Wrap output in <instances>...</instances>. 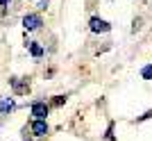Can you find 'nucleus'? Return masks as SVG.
Instances as JSON below:
<instances>
[{
	"mask_svg": "<svg viewBox=\"0 0 152 141\" xmlns=\"http://www.w3.org/2000/svg\"><path fill=\"white\" fill-rule=\"evenodd\" d=\"M32 116H34V121H45V116H48V105L43 100H37V103L32 105Z\"/></svg>",
	"mask_w": 152,
	"mask_h": 141,
	"instance_id": "1",
	"label": "nucleus"
},
{
	"mask_svg": "<svg viewBox=\"0 0 152 141\" xmlns=\"http://www.w3.org/2000/svg\"><path fill=\"white\" fill-rule=\"evenodd\" d=\"M91 32H109L111 30V25H109L107 21H102V18H98V16H93L91 18Z\"/></svg>",
	"mask_w": 152,
	"mask_h": 141,
	"instance_id": "2",
	"label": "nucleus"
},
{
	"mask_svg": "<svg viewBox=\"0 0 152 141\" xmlns=\"http://www.w3.org/2000/svg\"><path fill=\"white\" fill-rule=\"evenodd\" d=\"M39 25H41V16L39 14H27L25 18H23V27L25 30H37Z\"/></svg>",
	"mask_w": 152,
	"mask_h": 141,
	"instance_id": "3",
	"label": "nucleus"
},
{
	"mask_svg": "<svg viewBox=\"0 0 152 141\" xmlns=\"http://www.w3.org/2000/svg\"><path fill=\"white\" fill-rule=\"evenodd\" d=\"M9 82H12V87H14V91H16V93H27V91H30V82H27V80L12 77Z\"/></svg>",
	"mask_w": 152,
	"mask_h": 141,
	"instance_id": "4",
	"label": "nucleus"
},
{
	"mask_svg": "<svg viewBox=\"0 0 152 141\" xmlns=\"http://www.w3.org/2000/svg\"><path fill=\"white\" fill-rule=\"evenodd\" d=\"M30 130L37 137H45V134H48V123H45V121H32Z\"/></svg>",
	"mask_w": 152,
	"mask_h": 141,
	"instance_id": "5",
	"label": "nucleus"
},
{
	"mask_svg": "<svg viewBox=\"0 0 152 141\" xmlns=\"http://www.w3.org/2000/svg\"><path fill=\"white\" fill-rule=\"evenodd\" d=\"M12 109H14V103L9 98H2V100H0V114H9Z\"/></svg>",
	"mask_w": 152,
	"mask_h": 141,
	"instance_id": "6",
	"label": "nucleus"
},
{
	"mask_svg": "<svg viewBox=\"0 0 152 141\" xmlns=\"http://www.w3.org/2000/svg\"><path fill=\"white\" fill-rule=\"evenodd\" d=\"M30 52L34 55V57H41V55H43V48H41L39 43H30Z\"/></svg>",
	"mask_w": 152,
	"mask_h": 141,
	"instance_id": "7",
	"label": "nucleus"
},
{
	"mask_svg": "<svg viewBox=\"0 0 152 141\" xmlns=\"http://www.w3.org/2000/svg\"><path fill=\"white\" fill-rule=\"evenodd\" d=\"M141 75H143V80H152V64H148L145 68L141 70Z\"/></svg>",
	"mask_w": 152,
	"mask_h": 141,
	"instance_id": "8",
	"label": "nucleus"
},
{
	"mask_svg": "<svg viewBox=\"0 0 152 141\" xmlns=\"http://www.w3.org/2000/svg\"><path fill=\"white\" fill-rule=\"evenodd\" d=\"M7 5V0H0V7H5Z\"/></svg>",
	"mask_w": 152,
	"mask_h": 141,
	"instance_id": "9",
	"label": "nucleus"
}]
</instances>
